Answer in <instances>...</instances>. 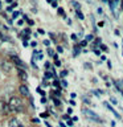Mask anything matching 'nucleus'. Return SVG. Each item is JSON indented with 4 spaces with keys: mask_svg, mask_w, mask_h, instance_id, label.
I'll list each match as a JSON object with an SVG mask.
<instances>
[{
    "mask_svg": "<svg viewBox=\"0 0 123 127\" xmlns=\"http://www.w3.org/2000/svg\"><path fill=\"white\" fill-rule=\"evenodd\" d=\"M8 105H9L11 111H15V113H20V111L23 110V102H21V99L17 98V97H11Z\"/></svg>",
    "mask_w": 123,
    "mask_h": 127,
    "instance_id": "1",
    "label": "nucleus"
},
{
    "mask_svg": "<svg viewBox=\"0 0 123 127\" xmlns=\"http://www.w3.org/2000/svg\"><path fill=\"white\" fill-rule=\"evenodd\" d=\"M11 58H12V61L15 62V66H17L19 69H21V70H25V71H27V69H28V65H27V64L23 61L21 58L19 57V56L12 54V56H11Z\"/></svg>",
    "mask_w": 123,
    "mask_h": 127,
    "instance_id": "2",
    "label": "nucleus"
},
{
    "mask_svg": "<svg viewBox=\"0 0 123 127\" xmlns=\"http://www.w3.org/2000/svg\"><path fill=\"white\" fill-rule=\"evenodd\" d=\"M83 113H85V114H86V117L89 118V119H91L93 122L102 123V119L99 118V115H98V114H95L94 111H91V110H89V109H83Z\"/></svg>",
    "mask_w": 123,
    "mask_h": 127,
    "instance_id": "3",
    "label": "nucleus"
},
{
    "mask_svg": "<svg viewBox=\"0 0 123 127\" xmlns=\"http://www.w3.org/2000/svg\"><path fill=\"white\" fill-rule=\"evenodd\" d=\"M11 111L9 109V105H7L4 101H0V114H4V115H7L8 113Z\"/></svg>",
    "mask_w": 123,
    "mask_h": 127,
    "instance_id": "4",
    "label": "nucleus"
},
{
    "mask_svg": "<svg viewBox=\"0 0 123 127\" xmlns=\"http://www.w3.org/2000/svg\"><path fill=\"white\" fill-rule=\"evenodd\" d=\"M0 69H1V71H4V73H9V71L12 70V66H11L9 62L3 61V62H1V66H0Z\"/></svg>",
    "mask_w": 123,
    "mask_h": 127,
    "instance_id": "5",
    "label": "nucleus"
},
{
    "mask_svg": "<svg viewBox=\"0 0 123 127\" xmlns=\"http://www.w3.org/2000/svg\"><path fill=\"white\" fill-rule=\"evenodd\" d=\"M8 125H9V127H24V126H23V123L20 122L17 118H12Z\"/></svg>",
    "mask_w": 123,
    "mask_h": 127,
    "instance_id": "6",
    "label": "nucleus"
},
{
    "mask_svg": "<svg viewBox=\"0 0 123 127\" xmlns=\"http://www.w3.org/2000/svg\"><path fill=\"white\" fill-rule=\"evenodd\" d=\"M20 93H21L23 95H25V97L31 98V93H29V89L25 86V85H21L20 86Z\"/></svg>",
    "mask_w": 123,
    "mask_h": 127,
    "instance_id": "7",
    "label": "nucleus"
},
{
    "mask_svg": "<svg viewBox=\"0 0 123 127\" xmlns=\"http://www.w3.org/2000/svg\"><path fill=\"white\" fill-rule=\"evenodd\" d=\"M103 105H105V106L107 107V109H109V110L111 111V113H113V114L115 115V117H117V118H121V115H119V114L117 113V111H115V109H114L113 106H110V105H109V103H107V102H105V103H103Z\"/></svg>",
    "mask_w": 123,
    "mask_h": 127,
    "instance_id": "8",
    "label": "nucleus"
},
{
    "mask_svg": "<svg viewBox=\"0 0 123 127\" xmlns=\"http://www.w3.org/2000/svg\"><path fill=\"white\" fill-rule=\"evenodd\" d=\"M17 74H19V77L21 78V79H25V81H27V78H28V74H27V71H25V70H21V69H19V70H17Z\"/></svg>",
    "mask_w": 123,
    "mask_h": 127,
    "instance_id": "9",
    "label": "nucleus"
},
{
    "mask_svg": "<svg viewBox=\"0 0 123 127\" xmlns=\"http://www.w3.org/2000/svg\"><path fill=\"white\" fill-rule=\"evenodd\" d=\"M53 75H54V73H52V71H46V70H45V78H46V79L53 78Z\"/></svg>",
    "mask_w": 123,
    "mask_h": 127,
    "instance_id": "10",
    "label": "nucleus"
},
{
    "mask_svg": "<svg viewBox=\"0 0 123 127\" xmlns=\"http://www.w3.org/2000/svg\"><path fill=\"white\" fill-rule=\"evenodd\" d=\"M71 4H73V7L75 8L77 11H79V8H81V4L79 3H77V1H71Z\"/></svg>",
    "mask_w": 123,
    "mask_h": 127,
    "instance_id": "11",
    "label": "nucleus"
},
{
    "mask_svg": "<svg viewBox=\"0 0 123 127\" xmlns=\"http://www.w3.org/2000/svg\"><path fill=\"white\" fill-rule=\"evenodd\" d=\"M77 17H78L79 20H83V19H85V16L82 15V12H81V11H77Z\"/></svg>",
    "mask_w": 123,
    "mask_h": 127,
    "instance_id": "12",
    "label": "nucleus"
},
{
    "mask_svg": "<svg viewBox=\"0 0 123 127\" xmlns=\"http://www.w3.org/2000/svg\"><path fill=\"white\" fill-rule=\"evenodd\" d=\"M20 16V12H17V11H15L13 13H12V17H13V20H16Z\"/></svg>",
    "mask_w": 123,
    "mask_h": 127,
    "instance_id": "13",
    "label": "nucleus"
},
{
    "mask_svg": "<svg viewBox=\"0 0 123 127\" xmlns=\"http://www.w3.org/2000/svg\"><path fill=\"white\" fill-rule=\"evenodd\" d=\"M79 54V46H74V57H77Z\"/></svg>",
    "mask_w": 123,
    "mask_h": 127,
    "instance_id": "14",
    "label": "nucleus"
},
{
    "mask_svg": "<svg viewBox=\"0 0 123 127\" xmlns=\"http://www.w3.org/2000/svg\"><path fill=\"white\" fill-rule=\"evenodd\" d=\"M53 102H54L56 106H60V105H61V101H60L58 98H53Z\"/></svg>",
    "mask_w": 123,
    "mask_h": 127,
    "instance_id": "15",
    "label": "nucleus"
},
{
    "mask_svg": "<svg viewBox=\"0 0 123 127\" xmlns=\"http://www.w3.org/2000/svg\"><path fill=\"white\" fill-rule=\"evenodd\" d=\"M48 54H49V56H52V57H54V52H53V49H50V48H48Z\"/></svg>",
    "mask_w": 123,
    "mask_h": 127,
    "instance_id": "16",
    "label": "nucleus"
},
{
    "mask_svg": "<svg viewBox=\"0 0 123 127\" xmlns=\"http://www.w3.org/2000/svg\"><path fill=\"white\" fill-rule=\"evenodd\" d=\"M93 38H94V36H93V34H87V36H86V41H87V42L91 41Z\"/></svg>",
    "mask_w": 123,
    "mask_h": 127,
    "instance_id": "17",
    "label": "nucleus"
},
{
    "mask_svg": "<svg viewBox=\"0 0 123 127\" xmlns=\"http://www.w3.org/2000/svg\"><path fill=\"white\" fill-rule=\"evenodd\" d=\"M101 41H102V40H101V38H97V40H95V41L93 42V46H97V45H98V44H101Z\"/></svg>",
    "mask_w": 123,
    "mask_h": 127,
    "instance_id": "18",
    "label": "nucleus"
},
{
    "mask_svg": "<svg viewBox=\"0 0 123 127\" xmlns=\"http://www.w3.org/2000/svg\"><path fill=\"white\" fill-rule=\"evenodd\" d=\"M53 86H56L57 89H61V85H60L58 81H54V82H53Z\"/></svg>",
    "mask_w": 123,
    "mask_h": 127,
    "instance_id": "19",
    "label": "nucleus"
},
{
    "mask_svg": "<svg viewBox=\"0 0 123 127\" xmlns=\"http://www.w3.org/2000/svg\"><path fill=\"white\" fill-rule=\"evenodd\" d=\"M60 75H61V77H65V75H67V70H62Z\"/></svg>",
    "mask_w": 123,
    "mask_h": 127,
    "instance_id": "20",
    "label": "nucleus"
},
{
    "mask_svg": "<svg viewBox=\"0 0 123 127\" xmlns=\"http://www.w3.org/2000/svg\"><path fill=\"white\" fill-rule=\"evenodd\" d=\"M44 45H45V46H49V45H50V41H49V40H44Z\"/></svg>",
    "mask_w": 123,
    "mask_h": 127,
    "instance_id": "21",
    "label": "nucleus"
},
{
    "mask_svg": "<svg viewBox=\"0 0 123 127\" xmlns=\"http://www.w3.org/2000/svg\"><path fill=\"white\" fill-rule=\"evenodd\" d=\"M83 65H85V67H86V69H91V65H90L89 62H85Z\"/></svg>",
    "mask_w": 123,
    "mask_h": 127,
    "instance_id": "22",
    "label": "nucleus"
},
{
    "mask_svg": "<svg viewBox=\"0 0 123 127\" xmlns=\"http://www.w3.org/2000/svg\"><path fill=\"white\" fill-rule=\"evenodd\" d=\"M110 101L113 102L114 105H117V103H118V101H117V99H115V98H113V97H110Z\"/></svg>",
    "mask_w": 123,
    "mask_h": 127,
    "instance_id": "23",
    "label": "nucleus"
},
{
    "mask_svg": "<svg viewBox=\"0 0 123 127\" xmlns=\"http://www.w3.org/2000/svg\"><path fill=\"white\" fill-rule=\"evenodd\" d=\"M97 12H98L99 15H102V13H103V9H102L101 7H98V8H97Z\"/></svg>",
    "mask_w": 123,
    "mask_h": 127,
    "instance_id": "24",
    "label": "nucleus"
},
{
    "mask_svg": "<svg viewBox=\"0 0 123 127\" xmlns=\"http://www.w3.org/2000/svg\"><path fill=\"white\" fill-rule=\"evenodd\" d=\"M87 45V41H86V40H85V41H82L81 44H79V46H86Z\"/></svg>",
    "mask_w": 123,
    "mask_h": 127,
    "instance_id": "25",
    "label": "nucleus"
},
{
    "mask_svg": "<svg viewBox=\"0 0 123 127\" xmlns=\"http://www.w3.org/2000/svg\"><path fill=\"white\" fill-rule=\"evenodd\" d=\"M58 15L63 16V9H62V8H58Z\"/></svg>",
    "mask_w": 123,
    "mask_h": 127,
    "instance_id": "26",
    "label": "nucleus"
},
{
    "mask_svg": "<svg viewBox=\"0 0 123 127\" xmlns=\"http://www.w3.org/2000/svg\"><path fill=\"white\" fill-rule=\"evenodd\" d=\"M57 52H58V53H62V52H63L62 46H57Z\"/></svg>",
    "mask_w": 123,
    "mask_h": 127,
    "instance_id": "27",
    "label": "nucleus"
},
{
    "mask_svg": "<svg viewBox=\"0 0 123 127\" xmlns=\"http://www.w3.org/2000/svg\"><path fill=\"white\" fill-rule=\"evenodd\" d=\"M27 21H28V24H29V25H33V20H31V19H27Z\"/></svg>",
    "mask_w": 123,
    "mask_h": 127,
    "instance_id": "28",
    "label": "nucleus"
},
{
    "mask_svg": "<svg viewBox=\"0 0 123 127\" xmlns=\"http://www.w3.org/2000/svg\"><path fill=\"white\" fill-rule=\"evenodd\" d=\"M44 66H45V70H46V69H49V67H50V64L49 62H45V65H44Z\"/></svg>",
    "mask_w": 123,
    "mask_h": 127,
    "instance_id": "29",
    "label": "nucleus"
},
{
    "mask_svg": "<svg viewBox=\"0 0 123 127\" xmlns=\"http://www.w3.org/2000/svg\"><path fill=\"white\" fill-rule=\"evenodd\" d=\"M61 85H62V86H63V87H66V86H67V82H66V81H65V79H63V81H62V82H61Z\"/></svg>",
    "mask_w": 123,
    "mask_h": 127,
    "instance_id": "30",
    "label": "nucleus"
},
{
    "mask_svg": "<svg viewBox=\"0 0 123 127\" xmlns=\"http://www.w3.org/2000/svg\"><path fill=\"white\" fill-rule=\"evenodd\" d=\"M23 24H24V20H19V21H17V25H20V27H21Z\"/></svg>",
    "mask_w": 123,
    "mask_h": 127,
    "instance_id": "31",
    "label": "nucleus"
},
{
    "mask_svg": "<svg viewBox=\"0 0 123 127\" xmlns=\"http://www.w3.org/2000/svg\"><path fill=\"white\" fill-rule=\"evenodd\" d=\"M94 53L97 54V56H101V52H99L98 49H94Z\"/></svg>",
    "mask_w": 123,
    "mask_h": 127,
    "instance_id": "32",
    "label": "nucleus"
},
{
    "mask_svg": "<svg viewBox=\"0 0 123 127\" xmlns=\"http://www.w3.org/2000/svg\"><path fill=\"white\" fill-rule=\"evenodd\" d=\"M36 45H37V42H36V41H32V42H31V46L36 48Z\"/></svg>",
    "mask_w": 123,
    "mask_h": 127,
    "instance_id": "33",
    "label": "nucleus"
},
{
    "mask_svg": "<svg viewBox=\"0 0 123 127\" xmlns=\"http://www.w3.org/2000/svg\"><path fill=\"white\" fill-rule=\"evenodd\" d=\"M56 66H61V61H60V60L56 61Z\"/></svg>",
    "mask_w": 123,
    "mask_h": 127,
    "instance_id": "34",
    "label": "nucleus"
},
{
    "mask_svg": "<svg viewBox=\"0 0 123 127\" xmlns=\"http://www.w3.org/2000/svg\"><path fill=\"white\" fill-rule=\"evenodd\" d=\"M52 7H53V8H57V1H53V3H52Z\"/></svg>",
    "mask_w": 123,
    "mask_h": 127,
    "instance_id": "35",
    "label": "nucleus"
},
{
    "mask_svg": "<svg viewBox=\"0 0 123 127\" xmlns=\"http://www.w3.org/2000/svg\"><path fill=\"white\" fill-rule=\"evenodd\" d=\"M71 40H77V34H75V33L71 34Z\"/></svg>",
    "mask_w": 123,
    "mask_h": 127,
    "instance_id": "36",
    "label": "nucleus"
},
{
    "mask_svg": "<svg viewBox=\"0 0 123 127\" xmlns=\"http://www.w3.org/2000/svg\"><path fill=\"white\" fill-rule=\"evenodd\" d=\"M114 33H115V36H121V33H119V31H118V29H115V31H114Z\"/></svg>",
    "mask_w": 123,
    "mask_h": 127,
    "instance_id": "37",
    "label": "nucleus"
},
{
    "mask_svg": "<svg viewBox=\"0 0 123 127\" xmlns=\"http://www.w3.org/2000/svg\"><path fill=\"white\" fill-rule=\"evenodd\" d=\"M49 36H50V38L53 40V41H56V38H54V34H53V33H49Z\"/></svg>",
    "mask_w": 123,
    "mask_h": 127,
    "instance_id": "38",
    "label": "nucleus"
},
{
    "mask_svg": "<svg viewBox=\"0 0 123 127\" xmlns=\"http://www.w3.org/2000/svg\"><path fill=\"white\" fill-rule=\"evenodd\" d=\"M3 44V33H0V45Z\"/></svg>",
    "mask_w": 123,
    "mask_h": 127,
    "instance_id": "39",
    "label": "nucleus"
},
{
    "mask_svg": "<svg viewBox=\"0 0 123 127\" xmlns=\"http://www.w3.org/2000/svg\"><path fill=\"white\" fill-rule=\"evenodd\" d=\"M101 49L102 50H107V46L106 45H101Z\"/></svg>",
    "mask_w": 123,
    "mask_h": 127,
    "instance_id": "40",
    "label": "nucleus"
},
{
    "mask_svg": "<svg viewBox=\"0 0 123 127\" xmlns=\"http://www.w3.org/2000/svg\"><path fill=\"white\" fill-rule=\"evenodd\" d=\"M98 25H99V27H101V28H102L103 25H105V23H103V21H101V23H99V24H98Z\"/></svg>",
    "mask_w": 123,
    "mask_h": 127,
    "instance_id": "41",
    "label": "nucleus"
},
{
    "mask_svg": "<svg viewBox=\"0 0 123 127\" xmlns=\"http://www.w3.org/2000/svg\"><path fill=\"white\" fill-rule=\"evenodd\" d=\"M70 97H71V98H75L77 95H75V93H71V94H70Z\"/></svg>",
    "mask_w": 123,
    "mask_h": 127,
    "instance_id": "42",
    "label": "nucleus"
},
{
    "mask_svg": "<svg viewBox=\"0 0 123 127\" xmlns=\"http://www.w3.org/2000/svg\"><path fill=\"white\" fill-rule=\"evenodd\" d=\"M41 117H42V118H45V117H48V114H46V113H42V114H41Z\"/></svg>",
    "mask_w": 123,
    "mask_h": 127,
    "instance_id": "43",
    "label": "nucleus"
},
{
    "mask_svg": "<svg viewBox=\"0 0 123 127\" xmlns=\"http://www.w3.org/2000/svg\"><path fill=\"white\" fill-rule=\"evenodd\" d=\"M41 103H46V99L45 98H41Z\"/></svg>",
    "mask_w": 123,
    "mask_h": 127,
    "instance_id": "44",
    "label": "nucleus"
},
{
    "mask_svg": "<svg viewBox=\"0 0 123 127\" xmlns=\"http://www.w3.org/2000/svg\"><path fill=\"white\" fill-rule=\"evenodd\" d=\"M46 3H53V0H46Z\"/></svg>",
    "mask_w": 123,
    "mask_h": 127,
    "instance_id": "45",
    "label": "nucleus"
},
{
    "mask_svg": "<svg viewBox=\"0 0 123 127\" xmlns=\"http://www.w3.org/2000/svg\"><path fill=\"white\" fill-rule=\"evenodd\" d=\"M45 125H46V127H50V125H49V123H45Z\"/></svg>",
    "mask_w": 123,
    "mask_h": 127,
    "instance_id": "46",
    "label": "nucleus"
},
{
    "mask_svg": "<svg viewBox=\"0 0 123 127\" xmlns=\"http://www.w3.org/2000/svg\"><path fill=\"white\" fill-rule=\"evenodd\" d=\"M5 1H7V3H11V1H12V0H5Z\"/></svg>",
    "mask_w": 123,
    "mask_h": 127,
    "instance_id": "47",
    "label": "nucleus"
},
{
    "mask_svg": "<svg viewBox=\"0 0 123 127\" xmlns=\"http://www.w3.org/2000/svg\"><path fill=\"white\" fill-rule=\"evenodd\" d=\"M87 1H89V3H91V0H87Z\"/></svg>",
    "mask_w": 123,
    "mask_h": 127,
    "instance_id": "48",
    "label": "nucleus"
}]
</instances>
